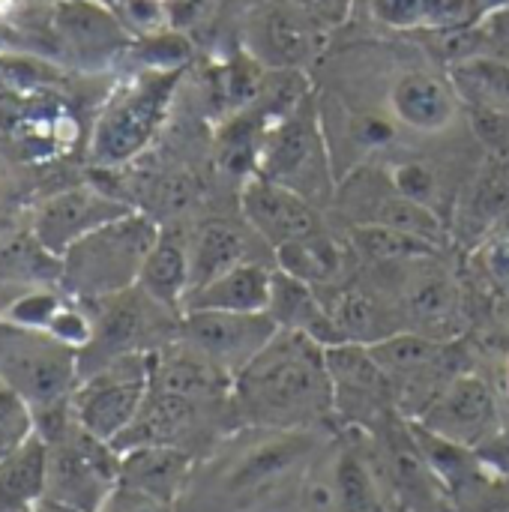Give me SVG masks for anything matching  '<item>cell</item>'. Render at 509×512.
<instances>
[{
    "instance_id": "obj_1",
    "label": "cell",
    "mask_w": 509,
    "mask_h": 512,
    "mask_svg": "<svg viewBox=\"0 0 509 512\" xmlns=\"http://www.w3.org/2000/svg\"><path fill=\"white\" fill-rule=\"evenodd\" d=\"M237 411L270 429H303L336 408V387L324 345L300 330H282L270 345L234 375Z\"/></svg>"
},
{
    "instance_id": "obj_2",
    "label": "cell",
    "mask_w": 509,
    "mask_h": 512,
    "mask_svg": "<svg viewBox=\"0 0 509 512\" xmlns=\"http://www.w3.org/2000/svg\"><path fill=\"white\" fill-rule=\"evenodd\" d=\"M156 237L159 225L138 210L96 228L60 258L63 294H69L72 300H84L90 306L96 300H105L138 285L141 267Z\"/></svg>"
},
{
    "instance_id": "obj_3",
    "label": "cell",
    "mask_w": 509,
    "mask_h": 512,
    "mask_svg": "<svg viewBox=\"0 0 509 512\" xmlns=\"http://www.w3.org/2000/svg\"><path fill=\"white\" fill-rule=\"evenodd\" d=\"M0 381L30 408L33 420L66 408L81 381L78 348L0 318Z\"/></svg>"
},
{
    "instance_id": "obj_4",
    "label": "cell",
    "mask_w": 509,
    "mask_h": 512,
    "mask_svg": "<svg viewBox=\"0 0 509 512\" xmlns=\"http://www.w3.org/2000/svg\"><path fill=\"white\" fill-rule=\"evenodd\" d=\"M177 81L180 69H147L117 87L96 117L87 147L90 162L96 168H120L132 162L159 132Z\"/></svg>"
},
{
    "instance_id": "obj_5",
    "label": "cell",
    "mask_w": 509,
    "mask_h": 512,
    "mask_svg": "<svg viewBox=\"0 0 509 512\" xmlns=\"http://www.w3.org/2000/svg\"><path fill=\"white\" fill-rule=\"evenodd\" d=\"M120 483V453L75 417L45 438V495L63 507L99 512Z\"/></svg>"
},
{
    "instance_id": "obj_6",
    "label": "cell",
    "mask_w": 509,
    "mask_h": 512,
    "mask_svg": "<svg viewBox=\"0 0 509 512\" xmlns=\"http://www.w3.org/2000/svg\"><path fill=\"white\" fill-rule=\"evenodd\" d=\"M150 354L135 351L84 375L72 393V417L96 438L114 444L138 417L150 393Z\"/></svg>"
},
{
    "instance_id": "obj_7",
    "label": "cell",
    "mask_w": 509,
    "mask_h": 512,
    "mask_svg": "<svg viewBox=\"0 0 509 512\" xmlns=\"http://www.w3.org/2000/svg\"><path fill=\"white\" fill-rule=\"evenodd\" d=\"M90 309H93L90 312L93 333H90V342L78 354L81 378L90 375L93 369L105 366L114 357L162 348L156 342L159 327H162L159 315H174L165 306H159L153 297H147L138 285L126 288L120 294H111L105 300H96V303H90Z\"/></svg>"
},
{
    "instance_id": "obj_8",
    "label": "cell",
    "mask_w": 509,
    "mask_h": 512,
    "mask_svg": "<svg viewBox=\"0 0 509 512\" xmlns=\"http://www.w3.org/2000/svg\"><path fill=\"white\" fill-rule=\"evenodd\" d=\"M279 333L270 312H219L189 309L177 321V339L207 354L225 372L237 375L246 369Z\"/></svg>"
},
{
    "instance_id": "obj_9",
    "label": "cell",
    "mask_w": 509,
    "mask_h": 512,
    "mask_svg": "<svg viewBox=\"0 0 509 512\" xmlns=\"http://www.w3.org/2000/svg\"><path fill=\"white\" fill-rule=\"evenodd\" d=\"M135 207L93 183H75L42 198L30 213V231L57 258L96 228L132 213Z\"/></svg>"
},
{
    "instance_id": "obj_10",
    "label": "cell",
    "mask_w": 509,
    "mask_h": 512,
    "mask_svg": "<svg viewBox=\"0 0 509 512\" xmlns=\"http://www.w3.org/2000/svg\"><path fill=\"white\" fill-rule=\"evenodd\" d=\"M258 165H261L258 174L279 180L306 198L318 192V183L327 180V156H324V141H321L318 120L309 102H300L273 129L264 132Z\"/></svg>"
},
{
    "instance_id": "obj_11",
    "label": "cell",
    "mask_w": 509,
    "mask_h": 512,
    "mask_svg": "<svg viewBox=\"0 0 509 512\" xmlns=\"http://www.w3.org/2000/svg\"><path fill=\"white\" fill-rule=\"evenodd\" d=\"M417 423L468 450H477L501 429L495 393L477 375H456L447 381L420 411Z\"/></svg>"
},
{
    "instance_id": "obj_12",
    "label": "cell",
    "mask_w": 509,
    "mask_h": 512,
    "mask_svg": "<svg viewBox=\"0 0 509 512\" xmlns=\"http://www.w3.org/2000/svg\"><path fill=\"white\" fill-rule=\"evenodd\" d=\"M240 207L246 222L273 246H285L321 231V216L309 204V198L264 174H252L243 180Z\"/></svg>"
},
{
    "instance_id": "obj_13",
    "label": "cell",
    "mask_w": 509,
    "mask_h": 512,
    "mask_svg": "<svg viewBox=\"0 0 509 512\" xmlns=\"http://www.w3.org/2000/svg\"><path fill=\"white\" fill-rule=\"evenodd\" d=\"M51 27L63 54L81 63H102L129 45V27L102 0H57Z\"/></svg>"
},
{
    "instance_id": "obj_14",
    "label": "cell",
    "mask_w": 509,
    "mask_h": 512,
    "mask_svg": "<svg viewBox=\"0 0 509 512\" xmlns=\"http://www.w3.org/2000/svg\"><path fill=\"white\" fill-rule=\"evenodd\" d=\"M150 390L210 405L231 396L234 375L174 336V342H165L150 354Z\"/></svg>"
},
{
    "instance_id": "obj_15",
    "label": "cell",
    "mask_w": 509,
    "mask_h": 512,
    "mask_svg": "<svg viewBox=\"0 0 509 512\" xmlns=\"http://www.w3.org/2000/svg\"><path fill=\"white\" fill-rule=\"evenodd\" d=\"M60 276L63 261L36 240L30 222L18 231H0V291L6 294V306L30 288L60 285Z\"/></svg>"
},
{
    "instance_id": "obj_16",
    "label": "cell",
    "mask_w": 509,
    "mask_h": 512,
    "mask_svg": "<svg viewBox=\"0 0 509 512\" xmlns=\"http://www.w3.org/2000/svg\"><path fill=\"white\" fill-rule=\"evenodd\" d=\"M192 456L183 447L147 444L120 453V483L132 486L150 498L174 504L189 480Z\"/></svg>"
},
{
    "instance_id": "obj_17",
    "label": "cell",
    "mask_w": 509,
    "mask_h": 512,
    "mask_svg": "<svg viewBox=\"0 0 509 512\" xmlns=\"http://www.w3.org/2000/svg\"><path fill=\"white\" fill-rule=\"evenodd\" d=\"M369 183L372 180L363 177V192L357 195L363 201H351L357 207V219H360L357 225L378 222V225H390V228L417 234V237L432 240V243H441L444 240V222L435 213V207H426L420 201L405 198L393 186V180H387V177H381L378 186H369Z\"/></svg>"
},
{
    "instance_id": "obj_18",
    "label": "cell",
    "mask_w": 509,
    "mask_h": 512,
    "mask_svg": "<svg viewBox=\"0 0 509 512\" xmlns=\"http://www.w3.org/2000/svg\"><path fill=\"white\" fill-rule=\"evenodd\" d=\"M267 312L273 315V321L282 330H300V333L312 336L315 342H321L324 348L345 342L336 321L321 306V300L315 294V285H309V282H303L297 276H288L282 270L273 273Z\"/></svg>"
},
{
    "instance_id": "obj_19",
    "label": "cell",
    "mask_w": 509,
    "mask_h": 512,
    "mask_svg": "<svg viewBox=\"0 0 509 512\" xmlns=\"http://www.w3.org/2000/svg\"><path fill=\"white\" fill-rule=\"evenodd\" d=\"M198 402L171 396V393H156L150 390L138 417L132 426L111 444L117 453L132 450V447H147V444H168V447H183L180 441L192 432L198 420Z\"/></svg>"
},
{
    "instance_id": "obj_20",
    "label": "cell",
    "mask_w": 509,
    "mask_h": 512,
    "mask_svg": "<svg viewBox=\"0 0 509 512\" xmlns=\"http://www.w3.org/2000/svg\"><path fill=\"white\" fill-rule=\"evenodd\" d=\"M249 261V237L228 219L204 222L189 243V294Z\"/></svg>"
},
{
    "instance_id": "obj_21",
    "label": "cell",
    "mask_w": 509,
    "mask_h": 512,
    "mask_svg": "<svg viewBox=\"0 0 509 512\" xmlns=\"http://www.w3.org/2000/svg\"><path fill=\"white\" fill-rule=\"evenodd\" d=\"M393 114L417 132H441L456 117L450 87L429 72H405L390 90Z\"/></svg>"
},
{
    "instance_id": "obj_22",
    "label": "cell",
    "mask_w": 509,
    "mask_h": 512,
    "mask_svg": "<svg viewBox=\"0 0 509 512\" xmlns=\"http://www.w3.org/2000/svg\"><path fill=\"white\" fill-rule=\"evenodd\" d=\"M138 288L174 315H183L189 297V246L177 231H162L141 267Z\"/></svg>"
},
{
    "instance_id": "obj_23",
    "label": "cell",
    "mask_w": 509,
    "mask_h": 512,
    "mask_svg": "<svg viewBox=\"0 0 509 512\" xmlns=\"http://www.w3.org/2000/svg\"><path fill=\"white\" fill-rule=\"evenodd\" d=\"M270 285L273 273L261 264H240L228 270L225 276L213 279L210 285L192 291L183 303V312L189 309H219V312H267L270 306Z\"/></svg>"
},
{
    "instance_id": "obj_24",
    "label": "cell",
    "mask_w": 509,
    "mask_h": 512,
    "mask_svg": "<svg viewBox=\"0 0 509 512\" xmlns=\"http://www.w3.org/2000/svg\"><path fill=\"white\" fill-rule=\"evenodd\" d=\"M324 357H327V369H330V378L336 387V402L345 396L354 402H366V405L390 399L393 381L378 366L369 345L339 342V345L324 348Z\"/></svg>"
},
{
    "instance_id": "obj_25",
    "label": "cell",
    "mask_w": 509,
    "mask_h": 512,
    "mask_svg": "<svg viewBox=\"0 0 509 512\" xmlns=\"http://www.w3.org/2000/svg\"><path fill=\"white\" fill-rule=\"evenodd\" d=\"M378 366L387 372L393 387L399 384H432L435 369L444 366V348L438 339L423 333H390L369 345Z\"/></svg>"
},
{
    "instance_id": "obj_26",
    "label": "cell",
    "mask_w": 509,
    "mask_h": 512,
    "mask_svg": "<svg viewBox=\"0 0 509 512\" xmlns=\"http://www.w3.org/2000/svg\"><path fill=\"white\" fill-rule=\"evenodd\" d=\"M45 495V441L30 435L0 459V512L33 510Z\"/></svg>"
},
{
    "instance_id": "obj_27",
    "label": "cell",
    "mask_w": 509,
    "mask_h": 512,
    "mask_svg": "<svg viewBox=\"0 0 509 512\" xmlns=\"http://www.w3.org/2000/svg\"><path fill=\"white\" fill-rule=\"evenodd\" d=\"M315 294H318L321 306L327 309V315L336 321L345 342L372 345V342L390 336L381 324L384 321L381 309L369 294L354 291V288H336V285H315Z\"/></svg>"
},
{
    "instance_id": "obj_28",
    "label": "cell",
    "mask_w": 509,
    "mask_h": 512,
    "mask_svg": "<svg viewBox=\"0 0 509 512\" xmlns=\"http://www.w3.org/2000/svg\"><path fill=\"white\" fill-rule=\"evenodd\" d=\"M276 261L282 273L297 276L309 285H336L342 264H345L339 243L327 237L324 231L276 246Z\"/></svg>"
},
{
    "instance_id": "obj_29",
    "label": "cell",
    "mask_w": 509,
    "mask_h": 512,
    "mask_svg": "<svg viewBox=\"0 0 509 512\" xmlns=\"http://www.w3.org/2000/svg\"><path fill=\"white\" fill-rule=\"evenodd\" d=\"M309 450V441L297 432H288L285 438H276L258 450H252L237 471L231 474V489L237 492H249V489H261L264 483L276 480L279 474H285L297 459H303Z\"/></svg>"
},
{
    "instance_id": "obj_30",
    "label": "cell",
    "mask_w": 509,
    "mask_h": 512,
    "mask_svg": "<svg viewBox=\"0 0 509 512\" xmlns=\"http://www.w3.org/2000/svg\"><path fill=\"white\" fill-rule=\"evenodd\" d=\"M351 243L354 249H360L366 258L372 261H420V258H432L438 243L423 240L417 234L390 228V225H378V222H363L351 228Z\"/></svg>"
},
{
    "instance_id": "obj_31",
    "label": "cell",
    "mask_w": 509,
    "mask_h": 512,
    "mask_svg": "<svg viewBox=\"0 0 509 512\" xmlns=\"http://www.w3.org/2000/svg\"><path fill=\"white\" fill-rule=\"evenodd\" d=\"M336 489H339V512H384V495H381V483L375 480L372 468L354 456L345 453L336 462Z\"/></svg>"
},
{
    "instance_id": "obj_32",
    "label": "cell",
    "mask_w": 509,
    "mask_h": 512,
    "mask_svg": "<svg viewBox=\"0 0 509 512\" xmlns=\"http://www.w3.org/2000/svg\"><path fill=\"white\" fill-rule=\"evenodd\" d=\"M459 87L474 99L486 105L509 108V60L498 57H471L462 60L453 69Z\"/></svg>"
},
{
    "instance_id": "obj_33",
    "label": "cell",
    "mask_w": 509,
    "mask_h": 512,
    "mask_svg": "<svg viewBox=\"0 0 509 512\" xmlns=\"http://www.w3.org/2000/svg\"><path fill=\"white\" fill-rule=\"evenodd\" d=\"M69 300H72L69 294H60V291H51L48 285H39V288H30V291H24L21 297H15V300L0 312V318L9 321V324L27 327V330H48L51 321L57 318V312H60Z\"/></svg>"
},
{
    "instance_id": "obj_34",
    "label": "cell",
    "mask_w": 509,
    "mask_h": 512,
    "mask_svg": "<svg viewBox=\"0 0 509 512\" xmlns=\"http://www.w3.org/2000/svg\"><path fill=\"white\" fill-rule=\"evenodd\" d=\"M57 72L48 60L33 54H0V87L18 93H42L57 84Z\"/></svg>"
},
{
    "instance_id": "obj_35",
    "label": "cell",
    "mask_w": 509,
    "mask_h": 512,
    "mask_svg": "<svg viewBox=\"0 0 509 512\" xmlns=\"http://www.w3.org/2000/svg\"><path fill=\"white\" fill-rule=\"evenodd\" d=\"M267 42H270L273 54L288 66L300 63L312 48L309 27L294 12H285V9H276L267 15Z\"/></svg>"
},
{
    "instance_id": "obj_36",
    "label": "cell",
    "mask_w": 509,
    "mask_h": 512,
    "mask_svg": "<svg viewBox=\"0 0 509 512\" xmlns=\"http://www.w3.org/2000/svg\"><path fill=\"white\" fill-rule=\"evenodd\" d=\"M411 312L426 321V324H438L444 327L447 321H453L459 315V294L447 279H426L411 291Z\"/></svg>"
},
{
    "instance_id": "obj_37",
    "label": "cell",
    "mask_w": 509,
    "mask_h": 512,
    "mask_svg": "<svg viewBox=\"0 0 509 512\" xmlns=\"http://www.w3.org/2000/svg\"><path fill=\"white\" fill-rule=\"evenodd\" d=\"M30 435H36L30 408L0 381V459L18 450Z\"/></svg>"
},
{
    "instance_id": "obj_38",
    "label": "cell",
    "mask_w": 509,
    "mask_h": 512,
    "mask_svg": "<svg viewBox=\"0 0 509 512\" xmlns=\"http://www.w3.org/2000/svg\"><path fill=\"white\" fill-rule=\"evenodd\" d=\"M132 51L150 66V69H183L189 57V42L180 33H147L141 42L132 45Z\"/></svg>"
},
{
    "instance_id": "obj_39",
    "label": "cell",
    "mask_w": 509,
    "mask_h": 512,
    "mask_svg": "<svg viewBox=\"0 0 509 512\" xmlns=\"http://www.w3.org/2000/svg\"><path fill=\"white\" fill-rule=\"evenodd\" d=\"M471 126L492 153L509 159V108L471 102Z\"/></svg>"
},
{
    "instance_id": "obj_40",
    "label": "cell",
    "mask_w": 509,
    "mask_h": 512,
    "mask_svg": "<svg viewBox=\"0 0 509 512\" xmlns=\"http://www.w3.org/2000/svg\"><path fill=\"white\" fill-rule=\"evenodd\" d=\"M474 210L477 216H501L509 210V159L495 162L480 174L474 189Z\"/></svg>"
},
{
    "instance_id": "obj_41",
    "label": "cell",
    "mask_w": 509,
    "mask_h": 512,
    "mask_svg": "<svg viewBox=\"0 0 509 512\" xmlns=\"http://www.w3.org/2000/svg\"><path fill=\"white\" fill-rule=\"evenodd\" d=\"M390 180H393V186H396L405 198L420 201V204H426V207H435V198H438V177H435V171H432L426 162H399V165H393Z\"/></svg>"
},
{
    "instance_id": "obj_42",
    "label": "cell",
    "mask_w": 509,
    "mask_h": 512,
    "mask_svg": "<svg viewBox=\"0 0 509 512\" xmlns=\"http://www.w3.org/2000/svg\"><path fill=\"white\" fill-rule=\"evenodd\" d=\"M114 12L129 30H138L141 36L159 33L168 21V9L162 0H117Z\"/></svg>"
},
{
    "instance_id": "obj_43",
    "label": "cell",
    "mask_w": 509,
    "mask_h": 512,
    "mask_svg": "<svg viewBox=\"0 0 509 512\" xmlns=\"http://www.w3.org/2000/svg\"><path fill=\"white\" fill-rule=\"evenodd\" d=\"M99 512H174V504H165V501L150 498L132 486L117 483V489L108 495V501L102 504Z\"/></svg>"
},
{
    "instance_id": "obj_44",
    "label": "cell",
    "mask_w": 509,
    "mask_h": 512,
    "mask_svg": "<svg viewBox=\"0 0 509 512\" xmlns=\"http://www.w3.org/2000/svg\"><path fill=\"white\" fill-rule=\"evenodd\" d=\"M474 456L480 459L483 471H495L501 477H509V429H498L486 444H480L474 450Z\"/></svg>"
},
{
    "instance_id": "obj_45",
    "label": "cell",
    "mask_w": 509,
    "mask_h": 512,
    "mask_svg": "<svg viewBox=\"0 0 509 512\" xmlns=\"http://www.w3.org/2000/svg\"><path fill=\"white\" fill-rule=\"evenodd\" d=\"M480 261L486 267V276L498 285L507 288L509 285V237H498L489 240L480 252Z\"/></svg>"
},
{
    "instance_id": "obj_46",
    "label": "cell",
    "mask_w": 509,
    "mask_h": 512,
    "mask_svg": "<svg viewBox=\"0 0 509 512\" xmlns=\"http://www.w3.org/2000/svg\"><path fill=\"white\" fill-rule=\"evenodd\" d=\"M357 135H360V141L378 147V144H390V141L396 138V129H393L390 120H384V117H378V114H363V117L357 120Z\"/></svg>"
},
{
    "instance_id": "obj_47",
    "label": "cell",
    "mask_w": 509,
    "mask_h": 512,
    "mask_svg": "<svg viewBox=\"0 0 509 512\" xmlns=\"http://www.w3.org/2000/svg\"><path fill=\"white\" fill-rule=\"evenodd\" d=\"M12 192H15V177H12L9 165L0 159V207H6V204H9Z\"/></svg>"
},
{
    "instance_id": "obj_48",
    "label": "cell",
    "mask_w": 509,
    "mask_h": 512,
    "mask_svg": "<svg viewBox=\"0 0 509 512\" xmlns=\"http://www.w3.org/2000/svg\"><path fill=\"white\" fill-rule=\"evenodd\" d=\"M33 512H81V510H72V507H63V504H57V501H48V498H42Z\"/></svg>"
},
{
    "instance_id": "obj_49",
    "label": "cell",
    "mask_w": 509,
    "mask_h": 512,
    "mask_svg": "<svg viewBox=\"0 0 509 512\" xmlns=\"http://www.w3.org/2000/svg\"><path fill=\"white\" fill-rule=\"evenodd\" d=\"M480 6H483V12L486 9H504V6H509V0H480Z\"/></svg>"
},
{
    "instance_id": "obj_50",
    "label": "cell",
    "mask_w": 509,
    "mask_h": 512,
    "mask_svg": "<svg viewBox=\"0 0 509 512\" xmlns=\"http://www.w3.org/2000/svg\"><path fill=\"white\" fill-rule=\"evenodd\" d=\"M15 3H18V0H0V15L12 12V9H15Z\"/></svg>"
},
{
    "instance_id": "obj_51",
    "label": "cell",
    "mask_w": 509,
    "mask_h": 512,
    "mask_svg": "<svg viewBox=\"0 0 509 512\" xmlns=\"http://www.w3.org/2000/svg\"><path fill=\"white\" fill-rule=\"evenodd\" d=\"M486 512H509V501H501V504H492Z\"/></svg>"
},
{
    "instance_id": "obj_52",
    "label": "cell",
    "mask_w": 509,
    "mask_h": 512,
    "mask_svg": "<svg viewBox=\"0 0 509 512\" xmlns=\"http://www.w3.org/2000/svg\"><path fill=\"white\" fill-rule=\"evenodd\" d=\"M297 3H303V6H324V3H330V0H297Z\"/></svg>"
},
{
    "instance_id": "obj_53",
    "label": "cell",
    "mask_w": 509,
    "mask_h": 512,
    "mask_svg": "<svg viewBox=\"0 0 509 512\" xmlns=\"http://www.w3.org/2000/svg\"><path fill=\"white\" fill-rule=\"evenodd\" d=\"M27 512H33V510H27Z\"/></svg>"
}]
</instances>
